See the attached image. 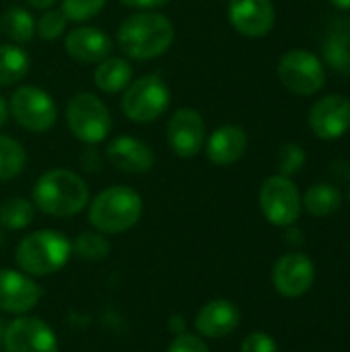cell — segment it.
<instances>
[{"mask_svg": "<svg viewBox=\"0 0 350 352\" xmlns=\"http://www.w3.org/2000/svg\"><path fill=\"white\" fill-rule=\"evenodd\" d=\"M248 151V134L241 126L227 124L217 128L206 142V157L212 165L229 167Z\"/></svg>", "mask_w": 350, "mask_h": 352, "instance_id": "19", "label": "cell"}, {"mask_svg": "<svg viewBox=\"0 0 350 352\" xmlns=\"http://www.w3.org/2000/svg\"><path fill=\"white\" fill-rule=\"evenodd\" d=\"M258 202L262 214L274 227L295 225L303 208L297 186L291 182V177L285 175H270L260 188Z\"/></svg>", "mask_w": 350, "mask_h": 352, "instance_id": "8", "label": "cell"}, {"mask_svg": "<svg viewBox=\"0 0 350 352\" xmlns=\"http://www.w3.org/2000/svg\"><path fill=\"white\" fill-rule=\"evenodd\" d=\"M41 299V287L33 276L14 270L0 268V311L10 316L29 314Z\"/></svg>", "mask_w": 350, "mask_h": 352, "instance_id": "13", "label": "cell"}, {"mask_svg": "<svg viewBox=\"0 0 350 352\" xmlns=\"http://www.w3.org/2000/svg\"><path fill=\"white\" fill-rule=\"evenodd\" d=\"M54 2L56 0H27V4L33 6V8H37V10H47Z\"/></svg>", "mask_w": 350, "mask_h": 352, "instance_id": "37", "label": "cell"}, {"mask_svg": "<svg viewBox=\"0 0 350 352\" xmlns=\"http://www.w3.org/2000/svg\"><path fill=\"white\" fill-rule=\"evenodd\" d=\"M316 280V264L303 252L283 254L272 268V285L287 299L303 297Z\"/></svg>", "mask_w": 350, "mask_h": 352, "instance_id": "11", "label": "cell"}, {"mask_svg": "<svg viewBox=\"0 0 350 352\" xmlns=\"http://www.w3.org/2000/svg\"><path fill=\"white\" fill-rule=\"evenodd\" d=\"M336 8H342V10H349L350 8V0H330Z\"/></svg>", "mask_w": 350, "mask_h": 352, "instance_id": "39", "label": "cell"}, {"mask_svg": "<svg viewBox=\"0 0 350 352\" xmlns=\"http://www.w3.org/2000/svg\"><path fill=\"white\" fill-rule=\"evenodd\" d=\"M239 322H241V311L233 301L212 299L198 309L194 318V330L202 338L219 340L233 334Z\"/></svg>", "mask_w": 350, "mask_h": 352, "instance_id": "16", "label": "cell"}, {"mask_svg": "<svg viewBox=\"0 0 350 352\" xmlns=\"http://www.w3.org/2000/svg\"><path fill=\"white\" fill-rule=\"evenodd\" d=\"M29 54L19 47V43L0 45V87H10L21 82L29 72Z\"/></svg>", "mask_w": 350, "mask_h": 352, "instance_id": "22", "label": "cell"}, {"mask_svg": "<svg viewBox=\"0 0 350 352\" xmlns=\"http://www.w3.org/2000/svg\"><path fill=\"white\" fill-rule=\"evenodd\" d=\"M31 202L43 214L56 219L74 217L89 204V186L70 169H50L35 182Z\"/></svg>", "mask_w": 350, "mask_h": 352, "instance_id": "1", "label": "cell"}, {"mask_svg": "<svg viewBox=\"0 0 350 352\" xmlns=\"http://www.w3.org/2000/svg\"><path fill=\"white\" fill-rule=\"evenodd\" d=\"M287 243L291 245V248H301L303 245V241H305V235H303V231L301 229H297L295 225H291V227H287Z\"/></svg>", "mask_w": 350, "mask_h": 352, "instance_id": "35", "label": "cell"}, {"mask_svg": "<svg viewBox=\"0 0 350 352\" xmlns=\"http://www.w3.org/2000/svg\"><path fill=\"white\" fill-rule=\"evenodd\" d=\"M107 0H62L60 10L64 16L72 23H85L93 16H97Z\"/></svg>", "mask_w": 350, "mask_h": 352, "instance_id": "28", "label": "cell"}, {"mask_svg": "<svg viewBox=\"0 0 350 352\" xmlns=\"http://www.w3.org/2000/svg\"><path fill=\"white\" fill-rule=\"evenodd\" d=\"M8 103L4 101V97H0V128L8 122Z\"/></svg>", "mask_w": 350, "mask_h": 352, "instance_id": "38", "label": "cell"}, {"mask_svg": "<svg viewBox=\"0 0 350 352\" xmlns=\"http://www.w3.org/2000/svg\"><path fill=\"white\" fill-rule=\"evenodd\" d=\"M276 163H278V175L291 177L293 173H297L303 163H305V151L297 144V142H287L281 146L278 155H276Z\"/></svg>", "mask_w": 350, "mask_h": 352, "instance_id": "30", "label": "cell"}, {"mask_svg": "<svg viewBox=\"0 0 350 352\" xmlns=\"http://www.w3.org/2000/svg\"><path fill=\"white\" fill-rule=\"evenodd\" d=\"M330 175L336 179V182H350V163L344 159H336L332 165H330Z\"/></svg>", "mask_w": 350, "mask_h": 352, "instance_id": "33", "label": "cell"}, {"mask_svg": "<svg viewBox=\"0 0 350 352\" xmlns=\"http://www.w3.org/2000/svg\"><path fill=\"white\" fill-rule=\"evenodd\" d=\"M66 25H68V19L64 16V12L60 8H47L39 16L37 25H35V31H37V35L41 39L52 41V39H58V37L64 35Z\"/></svg>", "mask_w": 350, "mask_h": 352, "instance_id": "29", "label": "cell"}, {"mask_svg": "<svg viewBox=\"0 0 350 352\" xmlns=\"http://www.w3.org/2000/svg\"><path fill=\"white\" fill-rule=\"evenodd\" d=\"M278 78L295 95H316L326 85V68L316 54L295 47L278 60Z\"/></svg>", "mask_w": 350, "mask_h": 352, "instance_id": "9", "label": "cell"}, {"mask_svg": "<svg viewBox=\"0 0 350 352\" xmlns=\"http://www.w3.org/2000/svg\"><path fill=\"white\" fill-rule=\"evenodd\" d=\"M324 58L340 74H350V21L338 19L328 27L324 39Z\"/></svg>", "mask_w": 350, "mask_h": 352, "instance_id": "20", "label": "cell"}, {"mask_svg": "<svg viewBox=\"0 0 350 352\" xmlns=\"http://www.w3.org/2000/svg\"><path fill=\"white\" fill-rule=\"evenodd\" d=\"M305 210L311 217H328L332 212H336L342 204V194L334 184H314L311 188H307L305 196L301 198Z\"/></svg>", "mask_w": 350, "mask_h": 352, "instance_id": "23", "label": "cell"}, {"mask_svg": "<svg viewBox=\"0 0 350 352\" xmlns=\"http://www.w3.org/2000/svg\"><path fill=\"white\" fill-rule=\"evenodd\" d=\"M206 140V126L202 116L192 107L177 109L167 122V144L169 148L182 157L192 159L196 157Z\"/></svg>", "mask_w": 350, "mask_h": 352, "instance_id": "12", "label": "cell"}, {"mask_svg": "<svg viewBox=\"0 0 350 352\" xmlns=\"http://www.w3.org/2000/svg\"><path fill=\"white\" fill-rule=\"evenodd\" d=\"M70 245H72V256L78 258L80 262H101L111 254L109 239L95 229L78 233L70 241Z\"/></svg>", "mask_w": 350, "mask_h": 352, "instance_id": "24", "label": "cell"}, {"mask_svg": "<svg viewBox=\"0 0 350 352\" xmlns=\"http://www.w3.org/2000/svg\"><path fill=\"white\" fill-rule=\"evenodd\" d=\"M239 352H278V344L266 332H252L243 338Z\"/></svg>", "mask_w": 350, "mask_h": 352, "instance_id": "31", "label": "cell"}, {"mask_svg": "<svg viewBox=\"0 0 350 352\" xmlns=\"http://www.w3.org/2000/svg\"><path fill=\"white\" fill-rule=\"evenodd\" d=\"M0 245H2V227H0Z\"/></svg>", "mask_w": 350, "mask_h": 352, "instance_id": "41", "label": "cell"}, {"mask_svg": "<svg viewBox=\"0 0 350 352\" xmlns=\"http://www.w3.org/2000/svg\"><path fill=\"white\" fill-rule=\"evenodd\" d=\"M107 161L122 173H146L155 165L153 148L134 136H118L105 151Z\"/></svg>", "mask_w": 350, "mask_h": 352, "instance_id": "18", "label": "cell"}, {"mask_svg": "<svg viewBox=\"0 0 350 352\" xmlns=\"http://www.w3.org/2000/svg\"><path fill=\"white\" fill-rule=\"evenodd\" d=\"M93 82L103 93H120L132 82V66L126 58L109 56L95 66Z\"/></svg>", "mask_w": 350, "mask_h": 352, "instance_id": "21", "label": "cell"}, {"mask_svg": "<svg viewBox=\"0 0 350 352\" xmlns=\"http://www.w3.org/2000/svg\"><path fill=\"white\" fill-rule=\"evenodd\" d=\"M72 258L70 239L56 229H39L25 235L14 252V262L21 272L43 278L62 270Z\"/></svg>", "mask_w": 350, "mask_h": 352, "instance_id": "3", "label": "cell"}, {"mask_svg": "<svg viewBox=\"0 0 350 352\" xmlns=\"http://www.w3.org/2000/svg\"><path fill=\"white\" fill-rule=\"evenodd\" d=\"M175 39L173 23L153 10L130 14L118 29L120 50L134 60H153L163 56Z\"/></svg>", "mask_w": 350, "mask_h": 352, "instance_id": "2", "label": "cell"}, {"mask_svg": "<svg viewBox=\"0 0 350 352\" xmlns=\"http://www.w3.org/2000/svg\"><path fill=\"white\" fill-rule=\"evenodd\" d=\"M4 332H6V324H4V320L0 318V349H2V342H4Z\"/></svg>", "mask_w": 350, "mask_h": 352, "instance_id": "40", "label": "cell"}, {"mask_svg": "<svg viewBox=\"0 0 350 352\" xmlns=\"http://www.w3.org/2000/svg\"><path fill=\"white\" fill-rule=\"evenodd\" d=\"M309 128L322 140H336L350 128V99L344 95H326L309 109Z\"/></svg>", "mask_w": 350, "mask_h": 352, "instance_id": "15", "label": "cell"}, {"mask_svg": "<svg viewBox=\"0 0 350 352\" xmlns=\"http://www.w3.org/2000/svg\"><path fill=\"white\" fill-rule=\"evenodd\" d=\"M169 332L173 334V336H177V334H184L186 332V318L184 316H179V314H175V316H171L169 318Z\"/></svg>", "mask_w": 350, "mask_h": 352, "instance_id": "36", "label": "cell"}, {"mask_svg": "<svg viewBox=\"0 0 350 352\" xmlns=\"http://www.w3.org/2000/svg\"><path fill=\"white\" fill-rule=\"evenodd\" d=\"M64 118L72 136L85 144L103 142L113 126L107 105L97 95L85 91L70 97Z\"/></svg>", "mask_w": 350, "mask_h": 352, "instance_id": "6", "label": "cell"}, {"mask_svg": "<svg viewBox=\"0 0 350 352\" xmlns=\"http://www.w3.org/2000/svg\"><path fill=\"white\" fill-rule=\"evenodd\" d=\"M27 165V153L23 144L10 136L0 134V182L14 179Z\"/></svg>", "mask_w": 350, "mask_h": 352, "instance_id": "27", "label": "cell"}, {"mask_svg": "<svg viewBox=\"0 0 350 352\" xmlns=\"http://www.w3.org/2000/svg\"><path fill=\"white\" fill-rule=\"evenodd\" d=\"M66 54L80 64H99L111 56L113 39L99 27H76L64 37Z\"/></svg>", "mask_w": 350, "mask_h": 352, "instance_id": "17", "label": "cell"}, {"mask_svg": "<svg viewBox=\"0 0 350 352\" xmlns=\"http://www.w3.org/2000/svg\"><path fill=\"white\" fill-rule=\"evenodd\" d=\"M122 4L130 6V8H142V10H153L159 6H165L169 0H120Z\"/></svg>", "mask_w": 350, "mask_h": 352, "instance_id": "34", "label": "cell"}, {"mask_svg": "<svg viewBox=\"0 0 350 352\" xmlns=\"http://www.w3.org/2000/svg\"><path fill=\"white\" fill-rule=\"evenodd\" d=\"M4 352H58L56 332L37 316H17L6 324Z\"/></svg>", "mask_w": 350, "mask_h": 352, "instance_id": "10", "label": "cell"}, {"mask_svg": "<svg viewBox=\"0 0 350 352\" xmlns=\"http://www.w3.org/2000/svg\"><path fill=\"white\" fill-rule=\"evenodd\" d=\"M349 252H350V245H349Z\"/></svg>", "mask_w": 350, "mask_h": 352, "instance_id": "43", "label": "cell"}, {"mask_svg": "<svg viewBox=\"0 0 350 352\" xmlns=\"http://www.w3.org/2000/svg\"><path fill=\"white\" fill-rule=\"evenodd\" d=\"M349 200H350V190H349Z\"/></svg>", "mask_w": 350, "mask_h": 352, "instance_id": "42", "label": "cell"}, {"mask_svg": "<svg viewBox=\"0 0 350 352\" xmlns=\"http://www.w3.org/2000/svg\"><path fill=\"white\" fill-rule=\"evenodd\" d=\"M227 19L243 37H264L272 31L276 10L270 0H229Z\"/></svg>", "mask_w": 350, "mask_h": 352, "instance_id": "14", "label": "cell"}, {"mask_svg": "<svg viewBox=\"0 0 350 352\" xmlns=\"http://www.w3.org/2000/svg\"><path fill=\"white\" fill-rule=\"evenodd\" d=\"M33 217H35V204L23 196L6 198L0 204V227L8 231L27 229L33 223Z\"/></svg>", "mask_w": 350, "mask_h": 352, "instance_id": "26", "label": "cell"}, {"mask_svg": "<svg viewBox=\"0 0 350 352\" xmlns=\"http://www.w3.org/2000/svg\"><path fill=\"white\" fill-rule=\"evenodd\" d=\"M8 113L23 130L33 134H43L52 130L58 120V109L50 93L31 85L19 87L10 95Z\"/></svg>", "mask_w": 350, "mask_h": 352, "instance_id": "7", "label": "cell"}, {"mask_svg": "<svg viewBox=\"0 0 350 352\" xmlns=\"http://www.w3.org/2000/svg\"><path fill=\"white\" fill-rule=\"evenodd\" d=\"M142 208V198L134 188L109 186L89 204V223L103 235H120L140 221Z\"/></svg>", "mask_w": 350, "mask_h": 352, "instance_id": "4", "label": "cell"}, {"mask_svg": "<svg viewBox=\"0 0 350 352\" xmlns=\"http://www.w3.org/2000/svg\"><path fill=\"white\" fill-rule=\"evenodd\" d=\"M165 352H210L204 338H200L198 334H190V332H184V334H177L171 344L167 346Z\"/></svg>", "mask_w": 350, "mask_h": 352, "instance_id": "32", "label": "cell"}, {"mask_svg": "<svg viewBox=\"0 0 350 352\" xmlns=\"http://www.w3.org/2000/svg\"><path fill=\"white\" fill-rule=\"evenodd\" d=\"M2 33L14 43H27L35 35V21L31 12L23 6H10L0 21Z\"/></svg>", "mask_w": 350, "mask_h": 352, "instance_id": "25", "label": "cell"}, {"mask_svg": "<svg viewBox=\"0 0 350 352\" xmlns=\"http://www.w3.org/2000/svg\"><path fill=\"white\" fill-rule=\"evenodd\" d=\"M169 103H171L169 85L163 80V76L151 72L132 80L124 89L122 111L130 122L151 124L167 111Z\"/></svg>", "mask_w": 350, "mask_h": 352, "instance_id": "5", "label": "cell"}]
</instances>
